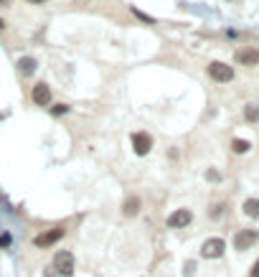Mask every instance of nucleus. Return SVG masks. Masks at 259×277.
I'll return each instance as SVG.
<instances>
[{"mask_svg":"<svg viewBox=\"0 0 259 277\" xmlns=\"http://www.w3.org/2000/svg\"><path fill=\"white\" fill-rule=\"evenodd\" d=\"M153 148V138L148 132H132V150L138 155H148Z\"/></svg>","mask_w":259,"mask_h":277,"instance_id":"9","label":"nucleus"},{"mask_svg":"<svg viewBox=\"0 0 259 277\" xmlns=\"http://www.w3.org/2000/svg\"><path fill=\"white\" fill-rule=\"evenodd\" d=\"M140 208H142V201H140V196H127L125 201H122V216H138L140 214Z\"/></svg>","mask_w":259,"mask_h":277,"instance_id":"10","label":"nucleus"},{"mask_svg":"<svg viewBox=\"0 0 259 277\" xmlns=\"http://www.w3.org/2000/svg\"><path fill=\"white\" fill-rule=\"evenodd\" d=\"M0 3H5V0H0Z\"/></svg>","mask_w":259,"mask_h":277,"instance_id":"20","label":"nucleus"},{"mask_svg":"<svg viewBox=\"0 0 259 277\" xmlns=\"http://www.w3.org/2000/svg\"><path fill=\"white\" fill-rule=\"evenodd\" d=\"M36 59L33 56H23V59H18V69H20V74H26V76H31L33 71H36Z\"/></svg>","mask_w":259,"mask_h":277,"instance_id":"11","label":"nucleus"},{"mask_svg":"<svg viewBox=\"0 0 259 277\" xmlns=\"http://www.w3.org/2000/svg\"><path fill=\"white\" fill-rule=\"evenodd\" d=\"M31 99H33V104H36V107H49L51 104V87L46 82H38L31 89Z\"/></svg>","mask_w":259,"mask_h":277,"instance_id":"6","label":"nucleus"},{"mask_svg":"<svg viewBox=\"0 0 259 277\" xmlns=\"http://www.w3.org/2000/svg\"><path fill=\"white\" fill-rule=\"evenodd\" d=\"M69 112V107L66 104H56V107H51V115H66Z\"/></svg>","mask_w":259,"mask_h":277,"instance_id":"15","label":"nucleus"},{"mask_svg":"<svg viewBox=\"0 0 259 277\" xmlns=\"http://www.w3.org/2000/svg\"><path fill=\"white\" fill-rule=\"evenodd\" d=\"M64 226H53V229H46V231H41V234L33 239V244H36L38 249H49V247H53L56 242H61L64 239Z\"/></svg>","mask_w":259,"mask_h":277,"instance_id":"4","label":"nucleus"},{"mask_svg":"<svg viewBox=\"0 0 259 277\" xmlns=\"http://www.w3.org/2000/svg\"><path fill=\"white\" fill-rule=\"evenodd\" d=\"M244 120L246 122H259V107L257 104H246L244 107Z\"/></svg>","mask_w":259,"mask_h":277,"instance_id":"14","label":"nucleus"},{"mask_svg":"<svg viewBox=\"0 0 259 277\" xmlns=\"http://www.w3.org/2000/svg\"><path fill=\"white\" fill-rule=\"evenodd\" d=\"M190 221H193V214L188 211V208H175V211L168 216V229H186Z\"/></svg>","mask_w":259,"mask_h":277,"instance_id":"7","label":"nucleus"},{"mask_svg":"<svg viewBox=\"0 0 259 277\" xmlns=\"http://www.w3.org/2000/svg\"><path fill=\"white\" fill-rule=\"evenodd\" d=\"M3 28H5V23H3V20H0V31H3Z\"/></svg>","mask_w":259,"mask_h":277,"instance_id":"19","label":"nucleus"},{"mask_svg":"<svg viewBox=\"0 0 259 277\" xmlns=\"http://www.w3.org/2000/svg\"><path fill=\"white\" fill-rule=\"evenodd\" d=\"M242 208L249 219H259V198H246Z\"/></svg>","mask_w":259,"mask_h":277,"instance_id":"12","label":"nucleus"},{"mask_svg":"<svg viewBox=\"0 0 259 277\" xmlns=\"http://www.w3.org/2000/svg\"><path fill=\"white\" fill-rule=\"evenodd\" d=\"M259 242V231L257 229H239L234 234V249L236 252H246Z\"/></svg>","mask_w":259,"mask_h":277,"instance_id":"2","label":"nucleus"},{"mask_svg":"<svg viewBox=\"0 0 259 277\" xmlns=\"http://www.w3.org/2000/svg\"><path fill=\"white\" fill-rule=\"evenodd\" d=\"M224 249H226V242H224L221 237H211L204 242V247H201V257L204 260H219Z\"/></svg>","mask_w":259,"mask_h":277,"instance_id":"5","label":"nucleus"},{"mask_svg":"<svg viewBox=\"0 0 259 277\" xmlns=\"http://www.w3.org/2000/svg\"><path fill=\"white\" fill-rule=\"evenodd\" d=\"M231 150L234 153H249L252 150V142L249 140H242V138H234L231 140Z\"/></svg>","mask_w":259,"mask_h":277,"instance_id":"13","label":"nucleus"},{"mask_svg":"<svg viewBox=\"0 0 259 277\" xmlns=\"http://www.w3.org/2000/svg\"><path fill=\"white\" fill-rule=\"evenodd\" d=\"M208 76L219 84H229L234 79V66L224 64V61H211L208 64Z\"/></svg>","mask_w":259,"mask_h":277,"instance_id":"3","label":"nucleus"},{"mask_svg":"<svg viewBox=\"0 0 259 277\" xmlns=\"http://www.w3.org/2000/svg\"><path fill=\"white\" fill-rule=\"evenodd\" d=\"M234 59L239 66H257L259 64V49H252V46H244L234 53Z\"/></svg>","mask_w":259,"mask_h":277,"instance_id":"8","label":"nucleus"},{"mask_svg":"<svg viewBox=\"0 0 259 277\" xmlns=\"http://www.w3.org/2000/svg\"><path fill=\"white\" fill-rule=\"evenodd\" d=\"M28 3H36L38 5V3H43V0H28Z\"/></svg>","mask_w":259,"mask_h":277,"instance_id":"18","label":"nucleus"},{"mask_svg":"<svg viewBox=\"0 0 259 277\" xmlns=\"http://www.w3.org/2000/svg\"><path fill=\"white\" fill-rule=\"evenodd\" d=\"M0 247H10V234H0Z\"/></svg>","mask_w":259,"mask_h":277,"instance_id":"16","label":"nucleus"},{"mask_svg":"<svg viewBox=\"0 0 259 277\" xmlns=\"http://www.w3.org/2000/svg\"><path fill=\"white\" fill-rule=\"evenodd\" d=\"M249 277H259V260L254 262V267H252V275Z\"/></svg>","mask_w":259,"mask_h":277,"instance_id":"17","label":"nucleus"},{"mask_svg":"<svg viewBox=\"0 0 259 277\" xmlns=\"http://www.w3.org/2000/svg\"><path fill=\"white\" fill-rule=\"evenodd\" d=\"M53 270L59 272L61 277H71L74 270H76V260H74V254H71L69 249L56 252V257H53Z\"/></svg>","mask_w":259,"mask_h":277,"instance_id":"1","label":"nucleus"}]
</instances>
